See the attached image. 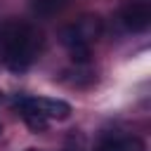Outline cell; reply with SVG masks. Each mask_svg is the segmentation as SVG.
<instances>
[{
	"mask_svg": "<svg viewBox=\"0 0 151 151\" xmlns=\"http://www.w3.org/2000/svg\"><path fill=\"white\" fill-rule=\"evenodd\" d=\"M42 35L38 33L35 26L26 21H7L0 28V57L2 64L14 73L26 71L38 59Z\"/></svg>",
	"mask_w": 151,
	"mask_h": 151,
	"instance_id": "6da1fadb",
	"label": "cell"
},
{
	"mask_svg": "<svg viewBox=\"0 0 151 151\" xmlns=\"http://www.w3.org/2000/svg\"><path fill=\"white\" fill-rule=\"evenodd\" d=\"M101 31H104L101 19L87 14V17H80L78 21L64 26L59 38H61L64 47L68 50L71 59L78 66H85V64H90V57H92V42H97L101 38Z\"/></svg>",
	"mask_w": 151,
	"mask_h": 151,
	"instance_id": "7a4b0ae2",
	"label": "cell"
},
{
	"mask_svg": "<svg viewBox=\"0 0 151 151\" xmlns=\"http://www.w3.org/2000/svg\"><path fill=\"white\" fill-rule=\"evenodd\" d=\"M14 109H19V113H38L45 120H66L71 116V104H66L64 99H52V97H24L19 94L14 99Z\"/></svg>",
	"mask_w": 151,
	"mask_h": 151,
	"instance_id": "3957f363",
	"label": "cell"
},
{
	"mask_svg": "<svg viewBox=\"0 0 151 151\" xmlns=\"http://www.w3.org/2000/svg\"><path fill=\"white\" fill-rule=\"evenodd\" d=\"M120 21L132 33H144L151 26V7L146 2H127L120 9Z\"/></svg>",
	"mask_w": 151,
	"mask_h": 151,
	"instance_id": "277c9868",
	"label": "cell"
},
{
	"mask_svg": "<svg viewBox=\"0 0 151 151\" xmlns=\"http://www.w3.org/2000/svg\"><path fill=\"white\" fill-rule=\"evenodd\" d=\"M144 142L130 134H104L94 151H144Z\"/></svg>",
	"mask_w": 151,
	"mask_h": 151,
	"instance_id": "5b68a950",
	"label": "cell"
},
{
	"mask_svg": "<svg viewBox=\"0 0 151 151\" xmlns=\"http://www.w3.org/2000/svg\"><path fill=\"white\" fill-rule=\"evenodd\" d=\"M71 0H28V7H31V12L35 14V17H54V14H59L66 5H68Z\"/></svg>",
	"mask_w": 151,
	"mask_h": 151,
	"instance_id": "8992f818",
	"label": "cell"
},
{
	"mask_svg": "<svg viewBox=\"0 0 151 151\" xmlns=\"http://www.w3.org/2000/svg\"><path fill=\"white\" fill-rule=\"evenodd\" d=\"M21 118H24V123L33 130V132H45L47 130V125H50V120H45L42 116H38V113H21Z\"/></svg>",
	"mask_w": 151,
	"mask_h": 151,
	"instance_id": "52a82bcc",
	"label": "cell"
},
{
	"mask_svg": "<svg viewBox=\"0 0 151 151\" xmlns=\"http://www.w3.org/2000/svg\"><path fill=\"white\" fill-rule=\"evenodd\" d=\"M2 99H5V94H2V92H0V101H2Z\"/></svg>",
	"mask_w": 151,
	"mask_h": 151,
	"instance_id": "ba28073f",
	"label": "cell"
},
{
	"mask_svg": "<svg viewBox=\"0 0 151 151\" xmlns=\"http://www.w3.org/2000/svg\"><path fill=\"white\" fill-rule=\"evenodd\" d=\"M0 132H2V125H0Z\"/></svg>",
	"mask_w": 151,
	"mask_h": 151,
	"instance_id": "9c48e42d",
	"label": "cell"
},
{
	"mask_svg": "<svg viewBox=\"0 0 151 151\" xmlns=\"http://www.w3.org/2000/svg\"><path fill=\"white\" fill-rule=\"evenodd\" d=\"M28 151H35V149H28Z\"/></svg>",
	"mask_w": 151,
	"mask_h": 151,
	"instance_id": "30bf717a",
	"label": "cell"
}]
</instances>
